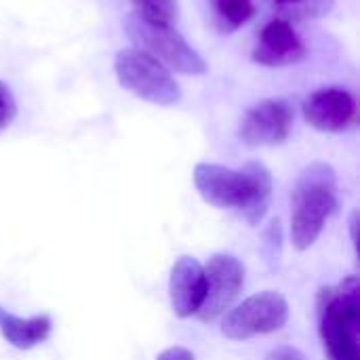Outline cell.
Segmentation results:
<instances>
[{
	"mask_svg": "<svg viewBox=\"0 0 360 360\" xmlns=\"http://www.w3.org/2000/svg\"><path fill=\"white\" fill-rule=\"evenodd\" d=\"M306 46L287 19H272L264 25L251 59L266 68H285L302 61Z\"/></svg>",
	"mask_w": 360,
	"mask_h": 360,
	"instance_id": "obj_10",
	"label": "cell"
},
{
	"mask_svg": "<svg viewBox=\"0 0 360 360\" xmlns=\"http://www.w3.org/2000/svg\"><path fill=\"white\" fill-rule=\"evenodd\" d=\"M133 13L158 23H173L177 19V0H131Z\"/></svg>",
	"mask_w": 360,
	"mask_h": 360,
	"instance_id": "obj_14",
	"label": "cell"
},
{
	"mask_svg": "<svg viewBox=\"0 0 360 360\" xmlns=\"http://www.w3.org/2000/svg\"><path fill=\"white\" fill-rule=\"evenodd\" d=\"M266 360H306V356L300 350L291 348V346H281V348L272 350Z\"/></svg>",
	"mask_w": 360,
	"mask_h": 360,
	"instance_id": "obj_18",
	"label": "cell"
},
{
	"mask_svg": "<svg viewBox=\"0 0 360 360\" xmlns=\"http://www.w3.org/2000/svg\"><path fill=\"white\" fill-rule=\"evenodd\" d=\"M124 32L129 40L135 44V49L152 55L171 72L186 74V76H200L207 74L209 70L202 55L171 23L148 21L131 13L124 19Z\"/></svg>",
	"mask_w": 360,
	"mask_h": 360,
	"instance_id": "obj_4",
	"label": "cell"
},
{
	"mask_svg": "<svg viewBox=\"0 0 360 360\" xmlns=\"http://www.w3.org/2000/svg\"><path fill=\"white\" fill-rule=\"evenodd\" d=\"M350 226H352V240H354V245H356V230H359V213H356V211L352 213V221H350Z\"/></svg>",
	"mask_w": 360,
	"mask_h": 360,
	"instance_id": "obj_19",
	"label": "cell"
},
{
	"mask_svg": "<svg viewBox=\"0 0 360 360\" xmlns=\"http://www.w3.org/2000/svg\"><path fill=\"white\" fill-rule=\"evenodd\" d=\"M295 122V108L287 99H262L251 105L238 127V137L249 148H272L287 141Z\"/></svg>",
	"mask_w": 360,
	"mask_h": 360,
	"instance_id": "obj_7",
	"label": "cell"
},
{
	"mask_svg": "<svg viewBox=\"0 0 360 360\" xmlns=\"http://www.w3.org/2000/svg\"><path fill=\"white\" fill-rule=\"evenodd\" d=\"M338 209V175L329 162H310L291 194V238L297 251L310 249Z\"/></svg>",
	"mask_w": 360,
	"mask_h": 360,
	"instance_id": "obj_2",
	"label": "cell"
},
{
	"mask_svg": "<svg viewBox=\"0 0 360 360\" xmlns=\"http://www.w3.org/2000/svg\"><path fill=\"white\" fill-rule=\"evenodd\" d=\"M316 319L321 340L331 360H360V285L356 276L319 291Z\"/></svg>",
	"mask_w": 360,
	"mask_h": 360,
	"instance_id": "obj_3",
	"label": "cell"
},
{
	"mask_svg": "<svg viewBox=\"0 0 360 360\" xmlns=\"http://www.w3.org/2000/svg\"><path fill=\"white\" fill-rule=\"evenodd\" d=\"M202 270L207 289L196 316L202 323H211L230 310L234 300L240 295L245 287V266L230 253H215Z\"/></svg>",
	"mask_w": 360,
	"mask_h": 360,
	"instance_id": "obj_8",
	"label": "cell"
},
{
	"mask_svg": "<svg viewBox=\"0 0 360 360\" xmlns=\"http://www.w3.org/2000/svg\"><path fill=\"white\" fill-rule=\"evenodd\" d=\"M289 321V304L276 291H264L247 297L221 321V333L228 340L245 342L283 329Z\"/></svg>",
	"mask_w": 360,
	"mask_h": 360,
	"instance_id": "obj_6",
	"label": "cell"
},
{
	"mask_svg": "<svg viewBox=\"0 0 360 360\" xmlns=\"http://www.w3.org/2000/svg\"><path fill=\"white\" fill-rule=\"evenodd\" d=\"M356 97L340 86L310 93L302 103V114L310 127L323 133H344L356 122Z\"/></svg>",
	"mask_w": 360,
	"mask_h": 360,
	"instance_id": "obj_9",
	"label": "cell"
},
{
	"mask_svg": "<svg viewBox=\"0 0 360 360\" xmlns=\"http://www.w3.org/2000/svg\"><path fill=\"white\" fill-rule=\"evenodd\" d=\"M205 289H207L205 270L198 264V259L190 255L179 257L173 264L171 278H169V297L175 316L177 319L196 316L205 300Z\"/></svg>",
	"mask_w": 360,
	"mask_h": 360,
	"instance_id": "obj_11",
	"label": "cell"
},
{
	"mask_svg": "<svg viewBox=\"0 0 360 360\" xmlns=\"http://www.w3.org/2000/svg\"><path fill=\"white\" fill-rule=\"evenodd\" d=\"M17 99H15V93L13 89L0 80V131L8 129L13 124V120L17 118Z\"/></svg>",
	"mask_w": 360,
	"mask_h": 360,
	"instance_id": "obj_15",
	"label": "cell"
},
{
	"mask_svg": "<svg viewBox=\"0 0 360 360\" xmlns=\"http://www.w3.org/2000/svg\"><path fill=\"white\" fill-rule=\"evenodd\" d=\"M276 4H281V6H289V4H297V2H302V0H274Z\"/></svg>",
	"mask_w": 360,
	"mask_h": 360,
	"instance_id": "obj_20",
	"label": "cell"
},
{
	"mask_svg": "<svg viewBox=\"0 0 360 360\" xmlns=\"http://www.w3.org/2000/svg\"><path fill=\"white\" fill-rule=\"evenodd\" d=\"M194 186L205 202L217 209H238L251 226L266 217L272 200V173L257 160L245 162L243 169L198 162Z\"/></svg>",
	"mask_w": 360,
	"mask_h": 360,
	"instance_id": "obj_1",
	"label": "cell"
},
{
	"mask_svg": "<svg viewBox=\"0 0 360 360\" xmlns=\"http://www.w3.org/2000/svg\"><path fill=\"white\" fill-rule=\"evenodd\" d=\"M266 243H264V253L268 257V262H276L278 259V253H281V221L278 219H272L266 234H264Z\"/></svg>",
	"mask_w": 360,
	"mask_h": 360,
	"instance_id": "obj_16",
	"label": "cell"
},
{
	"mask_svg": "<svg viewBox=\"0 0 360 360\" xmlns=\"http://www.w3.org/2000/svg\"><path fill=\"white\" fill-rule=\"evenodd\" d=\"M114 72L122 89L148 103L169 108L181 101V86L173 72L135 46L116 53Z\"/></svg>",
	"mask_w": 360,
	"mask_h": 360,
	"instance_id": "obj_5",
	"label": "cell"
},
{
	"mask_svg": "<svg viewBox=\"0 0 360 360\" xmlns=\"http://www.w3.org/2000/svg\"><path fill=\"white\" fill-rule=\"evenodd\" d=\"M53 329L49 314H38L32 319H21L4 308H0V335L17 350H32L46 342Z\"/></svg>",
	"mask_w": 360,
	"mask_h": 360,
	"instance_id": "obj_12",
	"label": "cell"
},
{
	"mask_svg": "<svg viewBox=\"0 0 360 360\" xmlns=\"http://www.w3.org/2000/svg\"><path fill=\"white\" fill-rule=\"evenodd\" d=\"M156 360H196V359H194V354H192L188 348H184V346H173V348L162 350Z\"/></svg>",
	"mask_w": 360,
	"mask_h": 360,
	"instance_id": "obj_17",
	"label": "cell"
},
{
	"mask_svg": "<svg viewBox=\"0 0 360 360\" xmlns=\"http://www.w3.org/2000/svg\"><path fill=\"white\" fill-rule=\"evenodd\" d=\"M211 4H213L217 19L224 25V30H228V32L243 27L255 15L253 0H211Z\"/></svg>",
	"mask_w": 360,
	"mask_h": 360,
	"instance_id": "obj_13",
	"label": "cell"
}]
</instances>
